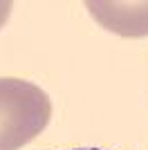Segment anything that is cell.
<instances>
[{
	"label": "cell",
	"mask_w": 148,
	"mask_h": 150,
	"mask_svg": "<svg viewBox=\"0 0 148 150\" xmlns=\"http://www.w3.org/2000/svg\"><path fill=\"white\" fill-rule=\"evenodd\" d=\"M52 119V101L23 79H0V150H18L36 139Z\"/></svg>",
	"instance_id": "cell-1"
},
{
	"label": "cell",
	"mask_w": 148,
	"mask_h": 150,
	"mask_svg": "<svg viewBox=\"0 0 148 150\" xmlns=\"http://www.w3.org/2000/svg\"><path fill=\"white\" fill-rule=\"evenodd\" d=\"M11 2L9 0H0V29L5 27V23H7V18H9V13H11Z\"/></svg>",
	"instance_id": "cell-3"
},
{
	"label": "cell",
	"mask_w": 148,
	"mask_h": 150,
	"mask_svg": "<svg viewBox=\"0 0 148 150\" xmlns=\"http://www.w3.org/2000/svg\"><path fill=\"white\" fill-rule=\"evenodd\" d=\"M79 150H101V148H79Z\"/></svg>",
	"instance_id": "cell-4"
},
{
	"label": "cell",
	"mask_w": 148,
	"mask_h": 150,
	"mask_svg": "<svg viewBox=\"0 0 148 150\" xmlns=\"http://www.w3.org/2000/svg\"><path fill=\"white\" fill-rule=\"evenodd\" d=\"M88 11L94 16L99 25L103 29L119 34L126 38H142L148 36V2L139 0V2H99V0H90L85 2Z\"/></svg>",
	"instance_id": "cell-2"
}]
</instances>
